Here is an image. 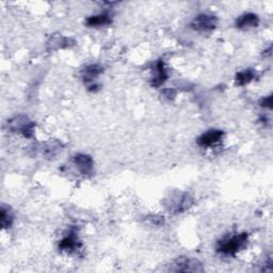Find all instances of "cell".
<instances>
[{
	"mask_svg": "<svg viewBox=\"0 0 273 273\" xmlns=\"http://www.w3.org/2000/svg\"><path fill=\"white\" fill-rule=\"evenodd\" d=\"M249 235L246 233H241L238 235L225 237L217 244V252L223 255H236L237 253L243 249L248 243Z\"/></svg>",
	"mask_w": 273,
	"mask_h": 273,
	"instance_id": "cell-1",
	"label": "cell"
},
{
	"mask_svg": "<svg viewBox=\"0 0 273 273\" xmlns=\"http://www.w3.org/2000/svg\"><path fill=\"white\" fill-rule=\"evenodd\" d=\"M172 271L176 272H203V265L196 259H191L187 257L177 258L172 265Z\"/></svg>",
	"mask_w": 273,
	"mask_h": 273,
	"instance_id": "cell-2",
	"label": "cell"
},
{
	"mask_svg": "<svg viewBox=\"0 0 273 273\" xmlns=\"http://www.w3.org/2000/svg\"><path fill=\"white\" fill-rule=\"evenodd\" d=\"M218 24V18L214 15L199 14L191 22L190 26L193 30L199 32L211 31L216 28Z\"/></svg>",
	"mask_w": 273,
	"mask_h": 273,
	"instance_id": "cell-3",
	"label": "cell"
},
{
	"mask_svg": "<svg viewBox=\"0 0 273 273\" xmlns=\"http://www.w3.org/2000/svg\"><path fill=\"white\" fill-rule=\"evenodd\" d=\"M223 136H224V132L222 130L211 129L206 131L202 136H199L196 142L199 146H202V148H209V146H212L214 144L218 143L220 140L222 139Z\"/></svg>",
	"mask_w": 273,
	"mask_h": 273,
	"instance_id": "cell-4",
	"label": "cell"
},
{
	"mask_svg": "<svg viewBox=\"0 0 273 273\" xmlns=\"http://www.w3.org/2000/svg\"><path fill=\"white\" fill-rule=\"evenodd\" d=\"M74 163L83 175L90 176L93 173V168H94V162L93 159L85 154H78L74 157Z\"/></svg>",
	"mask_w": 273,
	"mask_h": 273,
	"instance_id": "cell-5",
	"label": "cell"
},
{
	"mask_svg": "<svg viewBox=\"0 0 273 273\" xmlns=\"http://www.w3.org/2000/svg\"><path fill=\"white\" fill-rule=\"evenodd\" d=\"M80 243H79V239L75 231H71L68 235H66L59 243V249L61 251H66L72 253L79 249Z\"/></svg>",
	"mask_w": 273,
	"mask_h": 273,
	"instance_id": "cell-6",
	"label": "cell"
},
{
	"mask_svg": "<svg viewBox=\"0 0 273 273\" xmlns=\"http://www.w3.org/2000/svg\"><path fill=\"white\" fill-rule=\"evenodd\" d=\"M153 72H154V74H153V78L151 81L153 86L161 85L166 79H168V73H166V69L164 68V63L162 60L157 61Z\"/></svg>",
	"mask_w": 273,
	"mask_h": 273,
	"instance_id": "cell-7",
	"label": "cell"
},
{
	"mask_svg": "<svg viewBox=\"0 0 273 273\" xmlns=\"http://www.w3.org/2000/svg\"><path fill=\"white\" fill-rule=\"evenodd\" d=\"M259 24V18L253 13H245L237 18L236 26L239 29H249L255 28Z\"/></svg>",
	"mask_w": 273,
	"mask_h": 273,
	"instance_id": "cell-8",
	"label": "cell"
},
{
	"mask_svg": "<svg viewBox=\"0 0 273 273\" xmlns=\"http://www.w3.org/2000/svg\"><path fill=\"white\" fill-rule=\"evenodd\" d=\"M112 19L111 16L107 13H102V14L90 16L85 21V24L89 26V27H101V26H106L111 24Z\"/></svg>",
	"mask_w": 273,
	"mask_h": 273,
	"instance_id": "cell-9",
	"label": "cell"
},
{
	"mask_svg": "<svg viewBox=\"0 0 273 273\" xmlns=\"http://www.w3.org/2000/svg\"><path fill=\"white\" fill-rule=\"evenodd\" d=\"M103 72H104V69L97 64H92L86 66L84 69V75H83L84 81L90 82L92 80H94V78H96L98 75H101Z\"/></svg>",
	"mask_w": 273,
	"mask_h": 273,
	"instance_id": "cell-10",
	"label": "cell"
},
{
	"mask_svg": "<svg viewBox=\"0 0 273 273\" xmlns=\"http://www.w3.org/2000/svg\"><path fill=\"white\" fill-rule=\"evenodd\" d=\"M254 77H255L254 71L251 70V69L244 70L240 73H238V74L236 75V84L243 86L245 84L250 83L253 80V79H254Z\"/></svg>",
	"mask_w": 273,
	"mask_h": 273,
	"instance_id": "cell-11",
	"label": "cell"
},
{
	"mask_svg": "<svg viewBox=\"0 0 273 273\" xmlns=\"http://www.w3.org/2000/svg\"><path fill=\"white\" fill-rule=\"evenodd\" d=\"M13 221V215L11 214L10 208H6L4 205L1 207V228L9 229Z\"/></svg>",
	"mask_w": 273,
	"mask_h": 273,
	"instance_id": "cell-12",
	"label": "cell"
},
{
	"mask_svg": "<svg viewBox=\"0 0 273 273\" xmlns=\"http://www.w3.org/2000/svg\"><path fill=\"white\" fill-rule=\"evenodd\" d=\"M163 95L165 97H168L169 101H173L174 97L176 96V92L174 90H172V89H166V90L163 91Z\"/></svg>",
	"mask_w": 273,
	"mask_h": 273,
	"instance_id": "cell-13",
	"label": "cell"
},
{
	"mask_svg": "<svg viewBox=\"0 0 273 273\" xmlns=\"http://www.w3.org/2000/svg\"><path fill=\"white\" fill-rule=\"evenodd\" d=\"M261 105L263 106V107H265V108H269V109H271V108H272V96L270 95V96H268V97L264 98Z\"/></svg>",
	"mask_w": 273,
	"mask_h": 273,
	"instance_id": "cell-14",
	"label": "cell"
}]
</instances>
